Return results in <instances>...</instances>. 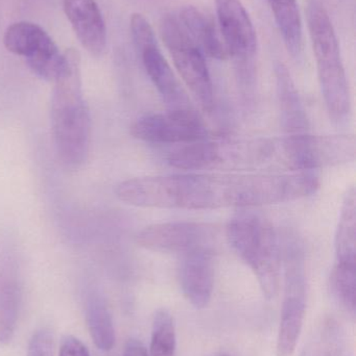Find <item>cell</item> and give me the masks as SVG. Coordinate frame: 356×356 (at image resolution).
Returning a JSON list of instances; mask_svg holds the SVG:
<instances>
[{"label": "cell", "mask_w": 356, "mask_h": 356, "mask_svg": "<svg viewBox=\"0 0 356 356\" xmlns=\"http://www.w3.org/2000/svg\"><path fill=\"white\" fill-rule=\"evenodd\" d=\"M313 172L291 175H171L132 178L115 194L127 204L146 209H215L288 202L315 194Z\"/></svg>", "instance_id": "obj_1"}, {"label": "cell", "mask_w": 356, "mask_h": 356, "mask_svg": "<svg viewBox=\"0 0 356 356\" xmlns=\"http://www.w3.org/2000/svg\"><path fill=\"white\" fill-rule=\"evenodd\" d=\"M64 56V65L54 81L52 93V134L63 166L77 170L89 154L91 118L82 91L79 54L70 49Z\"/></svg>", "instance_id": "obj_2"}, {"label": "cell", "mask_w": 356, "mask_h": 356, "mask_svg": "<svg viewBox=\"0 0 356 356\" xmlns=\"http://www.w3.org/2000/svg\"><path fill=\"white\" fill-rule=\"evenodd\" d=\"M307 21L326 108L332 120L343 122L351 112L350 89L338 37L324 0H309Z\"/></svg>", "instance_id": "obj_3"}, {"label": "cell", "mask_w": 356, "mask_h": 356, "mask_svg": "<svg viewBox=\"0 0 356 356\" xmlns=\"http://www.w3.org/2000/svg\"><path fill=\"white\" fill-rule=\"evenodd\" d=\"M228 242L252 270L263 296L273 299L279 289L282 248L273 226L250 211L234 216L226 229Z\"/></svg>", "instance_id": "obj_4"}, {"label": "cell", "mask_w": 356, "mask_h": 356, "mask_svg": "<svg viewBox=\"0 0 356 356\" xmlns=\"http://www.w3.org/2000/svg\"><path fill=\"white\" fill-rule=\"evenodd\" d=\"M284 264V297L278 330L277 356H292L296 350L307 311V274L302 244L288 236L281 253Z\"/></svg>", "instance_id": "obj_5"}, {"label": "cell", "mask_w": 356, "mask_h": 356, "mask_svg": "<svg viewBox=\"0 0 356 356\" xmlns=\"http://www.w3.org/2000/svg\"><path fill=\"white\" fill-rule=\"evenodd\" d=\"M160 33L173 64L192 96L203 111L215 108L212 81L205 56L192 41L177 15H165L160 22Z\"/></svg>", "instance_id": "obj_6"}, {"label": "cell", "mask_w": 356, "mask_h": 356, "mask_svg": "<svg viewBox=\"0 0 356 356\" xmlns=\"http://www.w3.org/2000/svg\"><path fill=\"white\" fill-rule=\"evenodd\" d=\"M131 33L144 69L160 94L163 104L167 106V112L189 113L196 111L171 65L163 56L152 26L142 15L134 14L132 16Z\"/></svg>", "instance_id": "obj_7"}, {"label": "cell", "mask_w": 356, "mask_h": 356, "mask_svg": "<svg viewBox=\"0 0 356 356\" xmlns=\"http://www.w3.org/2000/svg\"><path fill=\"white\" fill-rule=\"evenodd\" d=\"M219 33L228 56L235 58L240 79L246 90L252 88L251 66L257 50L254 25L240 0H215Z\"/></svg>", "instance_id": "obj_8"}, {"label": "cell", "mask_w": 356, "mask_h": 356, "mask_svg": "<svg viewBox=\"0 0 356 356\" xmlns=\"http://www.w3.org/2000/svg\"><path fill=\"white\" fill-rule=\"evenodd\" d=\"M282 152L291 167L300 172H311L320 167L353 162L355 139L351 136H296L284 137Z\"/></svg>", "instance_id": "obj_9"}, {"label": "cell", "mask_w": 356, "mask_h": 356, "mask_svg": "<svg viewBox=\"0 0 356 356\" xmlns=\"http://www.w3.org/2000/svg\"><path fill=\"white\" fill-rule=\"evenodd\" d=\"M3 42L8 51L25 58L36 75L45 81H56L65 56L39 25L26 21L14 23L6 29Z\"/></svg>", "instance_id": "obj_10"}, {"label": "cell", "mask_w": 356, "mask_h": 356, "mask_svg": "<svg viewBox=\"0 0 356 356\" xmlns=\"http://www.w3.org/2000/svg\"><path fill=\"white\" fill-rule=\"evenodd\" d=\"M215 232L208 224L175 221L153 224L138 232L136 243L146 250L185 255L212 249Z\"/></svg>", "instance_id": "obj_11"}, {"label": "cell", "mask_w": 356, "mask_h": 356, "mask_svg": "<svg viewBox=\"0 0 356 356\" xmlns=\"http://www.w3.org/2000/svg\"><path fill=\"white\" fill-rule=\"evenodd\" d=\"M135 139L150 144H186L206 139L207 129L196 111L146 115L131 127Z\"/></svg>", "instance_id": "obj_12"}, {"label": "cell", "mask_w": 356, "mask_h": 356, "mask_svg": "<svg viewBox=\"0 0 356 356\" xmlns=\"http://www.w3.org/2000/svg\"><path fill=\"white\" fill-rule=\"evenodd\" d=\"M179 280L185 298L196 309H205L210 302L215 282L212 249L182 255Z\"/></svg>", "instance_id": "obj_13"}, {"label": "cell", "mask_w": 356, "mask_h": 356, "mask_svg": "<svg viewBox=\"0 0 356 356\" xmlns=\"http://www.w3.org/2000/svg\"><path fill=\"white\" fill-rule=\"evenodd\" d=\"M63 8L82 46L91 56H102L107 46V29L95 0H63Z\"/></svg>", "instance_id": "obj_14"}, {"label": "cell", "mask_w": 356, "mask_h": 356, "mask_svg": "<svg viewBox=\"0 0 356 356\" xmlns=\"http://www.w3.org/2000/svg\"><path fill=\"white\" fill-rule=\"evenodd\" d=\"M275 73L280 120L286 134L284 137L309 134L307 111L288 69L279 64L276 66Z\"/></svg>", "instance_id": "obj_15"}, {"label": "cell", "mask_w": 356, "mask_h": 356, "mask_svg": "<svg viewBox=\"0 0 356 356\" xmlns=\"http://www.w3.org/2000/svg\"><path fill=\"white\" fill-rule=\"evenodd\" d=\"M177 16L204 56L215 60H225L228 58L219 27L208 15L196 6H188L181 8Z\"/></svg>", "instance_id": "obj_16"}, {"label": "cell", "mask_w": 356, "mask_h": 356, "mask_svg": "<svg viewBox=\"0 0 356 356\" xmlns=\"http://www.w3.org/2000/svg\"><path fill=\"white\" fill-rule=\"evenodd\" d=\"M224 160L223 146L203 139L182 144L167 156V162L180 170H200Z\"/></svg>", "instance_id": "obj_17"}, {"label": "cell", "mask_w": 356, "mask_h": 356, "mask_svg": "<svg viewBox=\"0 0 356 356\" xmlns=\"http://www.w3.org/2000/svg\"><path fill=\"white\" fill-rule=\"evenodd\" d=\"M284 44L293 58L303 51V29L297 0H267Z\"/></svg>", "instance_id": "obj_18"}, {"label": "cell", "mask_w": 356, "mask_h": 356, "mask_svg": "<svg viewBox=\"0 0 356 356\" xmlns=\"http://www.w3.org/2000/svg\"><path fill=\"white\" fill-rule=\"evenodd\" d=\"M356 193L349 188L343 201L340 220L336 228V263L356 265Z\"/></svg>", "instance_id": "obj_19"}, {"label": "cell", "mask_w": 356, "mask_h": 356, "mask_svg": "<svg viewBox=\"0 0 356 356\" xmlns=\"http://www.w3.org/2000/svg\"><path fill=\"white\" fill-rule=\"evenodd\" d=\"M86 322L94 344L102 351L112 350L115 345V330L112 317L105 301L92 295L85 307Z\"/></svg>", "instance_id": "obj_20"}, {"label": "cell", "mask_w": 356, "mask_h": 356, "mask_svg": "<svg viewBox=\"0 0 356 356\" xmlns=\"http://www.w3.org/2000/svg\"><path fill=\"white\" fill-rule=\"evenodd\" d=\"M19 314V294L16 284L0 280V344L12 341Z\"/></svg>", "instance_id": "obj_21"}, {"label": "cell", "mask_w": 356, "mask_h": 356, "mask_svg": "<svg viewBox=\"0 0 356 356\" xmlns=\"http://www.w3.org/2000/svg\"><path fill=\"white\" fill-rule=\"evenodd\" d=\"M176 349L175 322L167 309H159L153 321L150 356H175Z\"/></svg>", "instance_id": "obj_22"}, {"label": "cell", "mask_w": 356, "mask_h": 356, "mask_svg": "<svg viewBox=\"0 0 356 356\" xmlns=\"http://www.w3.org/2000/svg\"><path fill=\"white\" fill-rule=\"evenodd\" d=\"M332 286L341 303L349 311L355 312L356 265L334 263L332 273Z\"/></svg>", "instance_id": "obj_23"}, {"label": "cell", "mask_w": 356, "mask_h": 356, "mask_svg": "<svg viewBox=\"0 0 356 356\" xmlns=\"http://www.w3.org/2000/svg\"><path fill=\"white\" fill-rule=\"evenodd\" d=\"M302 356H348L339 332L325 328L311 341Z\"/></svg>", "instance_id": "obj_24"}, {"label": "cell", "mask_w": 356, "mask_h": 356, "mask_svg": "<svg viewBox=\"0 0 356 356\" xmlns=\"http://www.w3.org/2000/svg\"><path fill=\"white\" fill-rule=\"evenodd\" d=\"M54 341L50 330H37L29 341L27 356H54Z\"/></svg>", "instance_id": "obj_25"}, {"label": "cell", "mask_w": 356, "mask_h": 356, "mask_svg": "<svg viewBox=\"0 0 356 356\" xmlns=\"http://www.w3.org/2000/svg\"><path fill=\"white\" fill-rule=\"evenodd\" d=\"M59 356H90L87 347L72 336H66L61 342Z\"/></svg>", "instance_id": "obj_26"}, {"label": "cell", "mask_w": 356, "mask_h": 356, "mask_svg": "<svg viewBox=\"0 0 356 356\" xmlns=\"http://www.w3.org/2000/svg\"><path fill=\"white\" fill-rule=\"evenodd\" d=\"M123 356H150L146 347L144 346L141 342H139L135 339L127 341L125 344V351H123Z\"/></svg>", "instance_id": "obj_27"}, {"label": "cell", "mask_w": 356, "mask_h": 356, "mask_svg": "<svg viewBox=\"0 0 356 356\" xmlns=\"http://www.w3.org/2000/svg\"><path fill=\"white\" fill-rule=\"evenodd\" d=\"M224 356H227V355H224Z\"/></svg>", "instance_id": "obj_28"}]
</instances>
